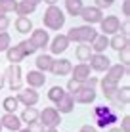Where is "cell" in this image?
<instances>
[{"label": "cell", "instance_id": "obj_25", "mask_svg": "<svg viewBox=\"0 0 130 132\" xmlns=\"http://www.w3.org/2000/svg\"><path fill=\"white\" fill-rule=\"evenodd\" d=\"M63 2H65V10H67L69 15H73V17L80 15V12H82V8H84L82 0H63Z\"/></svg>", "mask_w": 130, "mask_h": 132}, {"label": "cell", "instance_id": "obj_49", "mask_svg": "<svg viewBox=\"0 0 130 132\" xmlns=\"http://www.w3.org/2000/svg\"><path fill=\"white\" fill-rule=\"evenodd\" d=\"M0 132H2V122H0Z\"/></svg>", "mask_w": 130, "mask_h": 132}, {"label": "cell", "instance_id": "obj_41", "mask_svg": "<svg viewBox=\"0 0 130 132\" xmlns=\"http://www.w3.org/2000/svg\"><path fill=\"white\" fill-rule=\"evenodd\" d=\"M123 13L124 15H130V2L128 0H123Z\"/></svg>", "mask_w": 130, "mask_h": 132}, {"label": "cell", "instance_id": "obj_14", "mask_svg": "<svg viewBox=\"0 0 130 132\" xmlns=\"http://www.w3.org/2000/svg\"><path fill=\"white\" fill-rule=\"evenodd\" d=\"M128 67L123 65V63H115V65H109V69L105 71V79L113 80V82H119L123 77H126Z\"/></svg>", "mask_w": 130, "mask_h": 132}, {"label": "cell", "instance_id": "obj_13", "mask_svg": "<svg viewBox=\"0 0 130 132\" xmlns=\"http://www.w3.org/2000/svg\"><path fill=\"white\" fill-rule=\"evenodd\" d=\"M71 69H73V63L69 60H65V57H61V60H54L50 73H54L56 77H67V75H71Z\"/></svg>", "mask_w": 130, "mask_h": 132}, {"label": "cell", "instance_id": "obj_42", "mask_svg": "<svg viewBox=\"0 0 130 132\" xmlns=\"http://www.w3.org/2000/svg\"><path fill=\"white\" fill-rule=\"evenodd\" d=\"M79 132H98V128H96V126H90V125H84Z\"/></svg>", "mask_w": 130, "mask_h": 132}, {"label": "cell", "instance_id": "obj_29", "mask_svg": "<svg viewBox=\"0 0 130 132\" xmlns=\"http://www.w3.org/2000/svg\"><path fill=\"white\" fill-rule=\"evenodd\" d=\"M17 8V0H0V15L13 13Z\"/></svg>", "mask_w": 130, "mask_h": 132}, {"label": "cell", "instance_id": "obj_5", "mask_svg": "<svg viewBox=\"0 0 130 132\" xmlns=\"http://www.w3.org/2000/svg\"><path fill=\"white\" fill-rule=\"evenodd\" d=\"M38 121L44 128H57L61 122V115L56 111V107H44L38 115Z\"/></svg>", "mask_w": 130, "mask_h": 132}, {"label": "cell", "instance_id": "obj_15", "mask_svg": "<svg viewBox=\"0 0 130 132\" xmlns=\"http://www.w3.org/2000/svg\"><path fill=\"white\" fill-rule=\"evenodd\" d=\"M0 122H2V128L12 130V132H17L21 128V119L15 113H4V115L0 117Z\"/></svg>", "mask_w": 130, "mask_h": 132}, {"label": "cell", "instance_id": "obj_12", "mask_svg": "<svg viewBox=\"0 0 130 132\" xmlns=\"http://www.w3.org/2000/svg\"><path fill=\"white\" fill-rule=\"evenodd\" d=\"M69 38H67L65 35H56L54 38L50 40V44H48V48H50L52 54H56V56H59V54H63L67 48H69Z\"/></svg>", "mask_w": 130, "mask_h": 132}, {"label": "cell", "instance_id": "obj_39", "mask_svg": "<svg viewBox=\"0 0 130 132\" xmlns=\"http://www.w3.org/2000/svg\"><path fill=\"white\" fill-rule=\"evenodd\" d=\"M27 130H29V132H46V128H44L40 122H33V125H29V126H27Z\"/></svg>", "mask_w": 130, "mask_h": 132}, {"label": "cell", "instance_id": "obj_2", "mask_svg": "<svg viewBox=\"0 0 130 132\" xmlns=\"http://www.w3.org/2000/svg\"><path fill=\"white\" fill-rule=\"evenodd\" d=\"M92 119H94L98 128H105V126H111L113 122H117L119 115L109 105H96L92 109Z\"/></svg>", "mask_w": 130, "mask_h": 132}, {"label": "cell", "instance_id": "obj_10", "mask_svg": "<svg viewBox=\"0 0 130 132\" xmlns=\"http://www.w3.org/2000/svg\"><path fill=\"white\" fill-rule=\"evenodd\" d=\"M73 100L77 103H92L94 100H96V88L86 86V84H80V88L73 94Z\"/></svg>", "mask_w": 130, "mask_h": 132}, {"label": "cell", "instance_id": "obj_19", "mask_svg": "<svg viewBox=\"0 0 130 132\" xmlns=\"http://www.w3.org/2000/svg\"><path fill=\"white\" fill-rule=\"evenodd\" d=\"M73 109H75V100H73V96H71L69 92H65L63 98L56 103V111L61 115V113H71Z\"/></svg>", "mask_w": 130, "mask_h": 132}, {"label": "cell", "instance_id": "obj_17", "mask_svg": "<svg viewBox=\"0 0 130 132\" xmlns=\"http://www.w3.org/2000/svg\"><path fill=\"white\" fill-rule=\"evenodd\" d=\"M100 86H101V90H103V96L107 100H115L117 98V92H119V82H113V80H109V79H101L100 80Z\"/></svg>", "mask_w": 130, "mask_h": 132}, {"label": "cell", "instance_id": "obj_8", "mask_svg": "<svg viewBox=\"0 0 130 132\" xmlns=\"http://www.w3.org/2000/svg\"><path fill=\"white\" fill-rule=\"evenodd\" d=\"M79 17H82V19H84V23L92 27V25L100 23V21L103 19V12H101V10H98L96 6H84Z\"/></svg>", "mask_w": 130, "mask_h": 132}, {"label": "cell", "instance_id": "obj_20", "mask_svg": "<svg viewBox=\"0 0 130 132\" xmlns=\"http://www.w3.org/2000/svg\"><path fill=\"white\" fill-rule=\"evenodd\" d=\"M6 57H8V61H10V65H19V63L25 60V54H23V50L15 44V46H10L6 50Z\"/></svg>", "mask_w": 130, "mask_h": 132}, {"label": "cell", "instance_id": "obj_22", "mask_svg": "<svg viewBox=\"0 0 130 132\" xmlns=\"http://www.w3.org/2000/svg\"><path fill=\"white\" fill-rule=\"evenodd\" d=\"M37 6L38 4H34L33 0H19V2H17V8H15V13L27 17V15H31V13L37 10Z\"/></svg>", "mask_w": 130, "mask_h": 132}, {"label": "cell", "instance_id": "obj_24", "mask_svg": "<svg viewBox=\"0 0 130 132\" xmlns=\"http://www.w3.org/2000/svg\"><path fill=\"white\" fill-rule=\"evenodd\" d=\"M38 115H40V111H38L37 107H25L19 119H21V122L33 125V122H38Z\"/></svg>", "mask_w": 130, "mask_h": 132}, {"label": "cell", "instance_id": "obj_4", "mask_svg": "<svg viewBox=\"0 0 130 132\" xmlns=\"http://www.w3.org/2000/svg\"><path fill=\"white\" fill-rule=\"evenodd\" d=\"M4 79L8 80L12 92H19L23 88V77H21V65H8L4 71Z\"/></svg>", "mask_w": 130, "mask_h": 132}, {"label": "cell", "instance_id": "obj_21", "mask_svg": "<svg viewBox=\"0 0 130 132\" xmlns=\"http://www.w3.org/2000/svg\"><path fill=\"white\" fill-rule=\"evenodd\" d=\"M34 63H37V71H40V73H50L52 71V65H54V57L50 56V54H40Z\"/></svg>", "mask_w": 130, "mask_h": 132}, {"label": "cell", "instance_id": "obj_34", "mask_svg": "<svg viewBox=\"0 0 130 132\" xmlns=\"http://www.w3.org/2000/svg\"><path fill=\"white\" fill-rule=\"evenodd\" d=\"M12 46V38L8 33H0V52H6Z\"/></svg>", "mask_w": 130, "mask_h": 132}, {"label": "cell", "instance_id": "obj_33", "mask_svg": "<svg viewBox=\"0 0 130 132\" xmlns=\"http://www.w3.org/2000/svg\"><path fill=\"white\" fill-rule=\"evenodd\" d=\"M17 46H19L21 50H23V54H25V57H27V56H33V54H34V52H37V48H34V46H33V44H31V42H29V40H21V42H19V44H17Z\"/></svg>", "mask_w": 130, "mask_h": 132}, {"label": "cell", "instance_id": "obj_23", "mask_svg": "<svg viewBox=\"0 0 130 132\" xmlns=\"http://www.w3.org/2000/svg\"><path fill=\"white\" fill-rule=\"evenodd\" d=\"M90 48H92V54H103L105 48H109V38L105 35H98L94 38V42L90 44Z\"/></svg>", "mask_w": 130, "mask_h": 132}, {"label": "cell", "instance_id": "obj_48", "mask_svg": "<svg viewBox=\"0 0 130 132\" xmlns=\"http://www.w3.org/2000/svg\"><path fill=\"white\" fill-rule=\"evenodd\" d=\"M33 2H34V4H38V2H42V0H33Z\"/></svg>", "mask_w": 130, "mask_h": 132}, {"label": "cell", "instance_id": "obj_32", "mask_svg": "<svg viewBox=\"0 0 130 132\" xmlns=\"http://www.w3.org/2000/svg\"><path fill=\"white\" fill-rule=\"evenodd\" d=\"M117 100L123 103V105H128V102H130V88H128V86H123V88H119Z\"/></svg>", "mask_w": 130, "mask_h": 132}, {"label": "cell", "instance_id": "obj_36", "mask_svg": "<svg viewBox=\"0 0 130 132\" xmlns=\"http://www.w3.org/2000/svg\"><path fill=\"white\" fill-rule=\"evenodd\" d=\"M79 88H80V82H79V80H75V79H69V82H67V92H69L71 96H73V94L77 92Z\"/></svg>", "mask_w": 130, "mask_h": 132}, {"label": "cell", "instance_id": "obj_37", "mask_svg": "<svg viewBox=\"0 0 130 132\" xmlns=\"http://www.w3.org/2000/svg\"><path fill=\"white\" fill-rule=\"evenodd\" d=\"M10 17L8 15H0V33H6V29L10 27Z\"/></svg>", "mask_w": 130, "mask_h": 132}, {"label": "cell", "instance_id": "obj_35", "mask_svg": "<svg viewBox=\"0 0 130 132\" xmlns=\"http://www.w3.org/2000/svg\"><path fill=\"white\" fill-rule=\"evenodd\" d=\"M119 56H120V63L128 67V61H130V46H124V48L119 52Z\"/></svg>", "mask_w": 130, "mask_h": 132}, {"label": "cell", "instance_id": "obj_47", "mask_svg": "<svg viewBox=\"0 0 130 132\" xmlns=\"http://www.w3.org/2000/svg\"><path fill=\"white\" fill-rule=\"evenodd\" d=\"M17 132H29V130H27V128H19V130H17Z\"/></svg>", "mask_w": 130, "mask_h": 132}, {"label": "cell", "instance_id": "obj_16", "mask_svg": "<svg viewBox=\"0 0 130 132\" xmlns=\"http://www.w3.org/2000/svg\"><path fill=\"white\" fill-rule=\"evenodd\" d=\"M90 65H88V63H79V65H75L73 69H71V79H75V80H79L80 84L82 82H86L88 80V77H90Z\"/></svg>", "mask_w": 130, "mask_h": 132}, {"label": "cell", "instance_id": "obj_1", "mask_svg": "<svg viewBox=\"0 0 130 132\" xmlns=\"http://www.w3.org/2000/svg\"><path fill=\"white\" fill-rule=\"evenodd\" d=\"M100 35L94 27L90 25H80V27H71L69 33L65 36L69 38V42H77V44H92L94 38Z\"/></svg>", "mask_w": 130, "mask_h": 132}, {"label": "cell", "instance_id": "obj_6", "mask_svg": "<svg viewBox=\"0 0 130 132\" xmlns=\"http://www.w3.org/2000/svg\"><path fill=\"white\" fill-rule=\"evenodd\" d=\"M17 102H19V105H23V107H34L38 103V92L34 88H21L19 92H17Z\"/></svg>", "mask_w": 130, "mask_h": 132}, {"label": "cell", "instance_id": "obj_38", "mask_svg": "<svg viewBox=\"0 0 130 132\" xmlns=\"http://www.w3.org/2000/svg\"><path fill=\"white\" fill-rule=\"evenodd\" d=\"M113 2H115V0H96V4H94V6H96L98 10H101V12H103V8H109Z\"/></svg>", "mask_w": 130, "mask_h": 132}, {"label": "cell", "instance_id": "obj_46", "mask_svg": "<svg viewBox=\"0 0 130 132\" xmlns=\"http://www.w3.org/2000/svg\"><path fill=\"white\" fill-rule=\"evenodd\" d=\"M46 132H59L57 128H46Z\"/></svg>", "mask_w": 130, "mask_h": 132}, {"label": "cell", "instance_id": "obj_40", "mask_svg": "<svg viewBox=\"0 0 130 132\" xmlns=\"http://www.w3.org/2000/svg\"><path fill=\"white\" fill-rule=\"evenodd\" d=\"M120 130L123 132H130V117L128 115H124L123 121H120Z\"/></svg>", "mask_w": 130, "mask_h": 132}, {"label": "cell", "instance_id": "obj_43", "mask_svg": "<svg viewBox=\"0 0 130 132\" xmlns=\"http://www.w3.org/2000/svg\"><path fill=\"white\" fill-rule=\"evenodd\" d=\"M4 84H6V79H4V73H0V90L4 88Z\"/></svg>", "mask_w": 130, "mask_h": 132}, {"label": "cell", "instance_id": "obj_7", "mask_svg": "<svg viewBox=\"0 0 130 132\" xmlns=\"http://www.w3.org/2000/svg\"><path fill=\"white\" fill-rule=\"evenodd\" d=\"M120 29V19L117 15H105L103 19L100 21V31L101 35H117Z\"/></svg>", "mask_w": 130, "mask_h": 132}, {"label": "cell", "instance_id": "obj_45", "mask_svg": "<svg viewBox=\"0 0 130 132\" xmlns=\"http://www.w3.org/2000/svg\"><path fill=\"white\" fill-rule=\"evenodd\" d=\"M109 132H123L120 128H109Z\"/></svg>", "mask_w": 130, "mask_h": 132}, {"label": "cell", "instance_id": "obj_28", "mask_svg": "<svg viewBox=\"0 0 130 132\" xmlns=\"http://www.w3.org/2000/svg\"><path fill=\"white\" fill-rule=\"evenodd\" d=\"M124 46H128V38L120 36L119 33L113 35V38H109V48H113V50H117V52H120Z\"/></svg>", "mask_w": 130, "mask_h": 132}, {"label": "cell", "instance_id": "obj_3", "mask_svg": "<svg viewBox=\"0 0 130 132\" xmlns=\"http://www.w3.org/2000/svg\"><path fill=\"white\" fill-rule=\"evenodd\" d=\"M44 27L50 31H59L61 27L65 25V13L59 6H48V10L44 12L42 15Z\"/></svg>", "mask_w": 130, "mask_h": 132}, {"label": "cell", "instance_id": "obj_26", "mask_svg": "<svg viewBox=\"0 0 130 132\" xmlns=\"http://www.w3.org/2000/svg\"><path fill=\"white\" fill-rule=\"evenodd\" d=\"M75 56H77V60L80 63H86L88 60H90V56H92L90 44H79V46L75 48Z\"/></svg>", "mask_w": 130, "mask_h": 132}, {"label": "cell", "instance_id": "obj_11", "mask_svg": "<svg viewBox=\"0 0 130 132\" xmlns=\"http://www.w3.org/2000/svg\"><path fill=\"white\" fill-rule=\"evenodd\" d=\"M90 63V69L92 71H98V73H103L109 69V65H111V60L105 56V54H92L90 56V60H88Z\"/></svg>", "mask_w": 130, "mask_h": 132}, {"label": "cell", "instance_id": "obj_27", "mask_svg": "<svg viewBox=\"0 0 130 132\" xmlns=\"http://www.w3.org/2000/svg\"><path fill=\"white\" fill-rule=\"evenodd\" d=\"M15 29H17V33H21V35H27L29 31H33V21H31L29 17L17 15V19H15Z\"/></svg>", "mask_w": 130, "mask_h": 132}, {"label": "cell", "instance_id": "obj_31", "mask_svg": "<svg viewBox=\"0 0 130 132\" xmlns=\"http://www.w3.org/2000/svg\"><path fill=\"white\" fill-rule=\"evenodd\" d=\"M63 94H65V88H61V86H52L50 92H48V100L54 102V103H57L61 98H63Z\"/></svg>", "mask_w": 130, "mask_h": 132}, {"label": "cell", "instance_id": "obj_9", "mask_svg": "<svg viewBox=\"0 0 130 132\" xmlns=\"http://www.w3.org/2000/svg\"><path fill=\"white\" fill-rule=\"evenodd\" d=\"M29 42L37 50H44V48H48V44H50V35H48V31H44V29H33L31 31Z\"/></svg>", "mask_w": 130, "mask_h": 132}, {"label": "cell", "instance_id": "obj_18", "mask_svg": "<svg viewBox=\"0 0 130 132\" xmlns=\"http://www.w3.org/2000/svg\"><path fill=\"white\" fill-rule=\"evenodd\" d=\"M25 80H27V84H29V88H40V86H44V82H46V77H44V73H40V71H29L27 73V77H25Z\"/></svg>", "mask_w": 130, "mask_h": 132}, {"label": "cell", "instance_id": "obj_30", "mask_svg": "<svg viewBox=\"0 0 130 132\" xmlns=\"http://www.w3.org/2000/svg\"><path fill=\"white\" fill-rule=\"evenodd\" d=\"M2 107H4V111H6V113H15L17 107H19V102H17L15 96H8V98H4Z\"/></svg>", "mask_w": 130, "mask_h": 132}, {"label": "cell", "instance_id": "obj_44", "mask_svg": "<svg viewBox=\"0 0 130 132\" xmlns=\"http://www.w3.org/2000/svg\"><path fill=\"white\" fill-rule=\"evenodd\" d=\"M44 2H46L48 6H57V2H59V0H44Z\"/></svg>", "mask_w": 130, "mask_h": 132}]
</instances>
